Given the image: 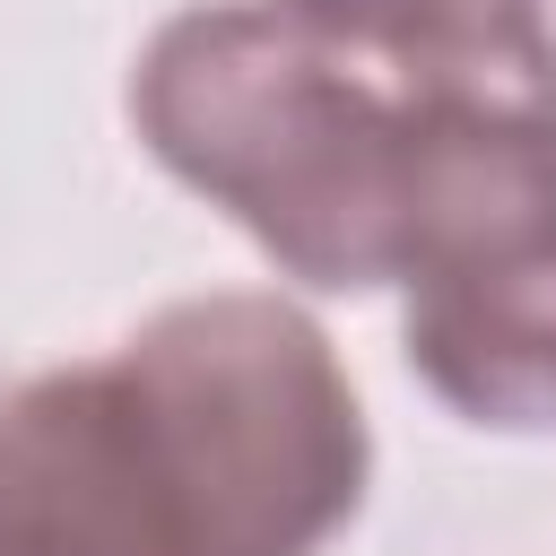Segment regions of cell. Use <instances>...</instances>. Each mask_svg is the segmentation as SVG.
Returning <instances> with one entry per match:
<instances>
[{
    "instance_id": "277c9868",
    "label": "cell",
    "mask_w": 556,
    "mask_h": 556,
    "mask_svg": "<svg viewBox=\"0 0 556 556\" xmlns=\"http://www.w3.org/2000/svg\"><path fill=\"white\" fill-rule=\"evenodd\" d=\"M321 43L417 96L556 122V0H278Z\"/></svg>"
},
{
    "instance_id": "6da1fadb",
    "label": "cell",
    "mask_w": 556,
    "mask_h": 556,
    "mask_svg": "<svg viewBox=\"0 0 556 556\" xmlns=\"http://www.w3.org/2000/svg\"><path fill=\"white\" fill-rule=\"evenodd\" d=\"M130 113L208 208L313 287H417L556 235V122L417 96L278 0L174 17Z\"/></svg>"
},
{
    "instance_id": "7a4b0ae2",
    "label": "cell",
    "mask_w": 556,
    "mask_h": 556,
    "mask_svg": "<svg viewBox=\"0 0 556 556\" xmlns=\"http://www.w3.org/2000/svg\"><path fill=\"white\" fill-rule=\"evenodd\" d=\"M365 495V417L278 295H200L0 400V556H313Z\"/></svg>"
},
{
    "instance_id": "3957f363",
    "label": "cell",
    "mask_w": 556,
    "mask_h": 556,
    "mask_svg": "<svg viewBox=\"0 0 556 556\" xmlns=\"http://www.w3.org/2000/svg\"><path fill=\"white\" fill-rule=\"evenodd\" d=\"M408 356L478 426H556V243L408 287Z\"/></svg>"
}]
</instances>
